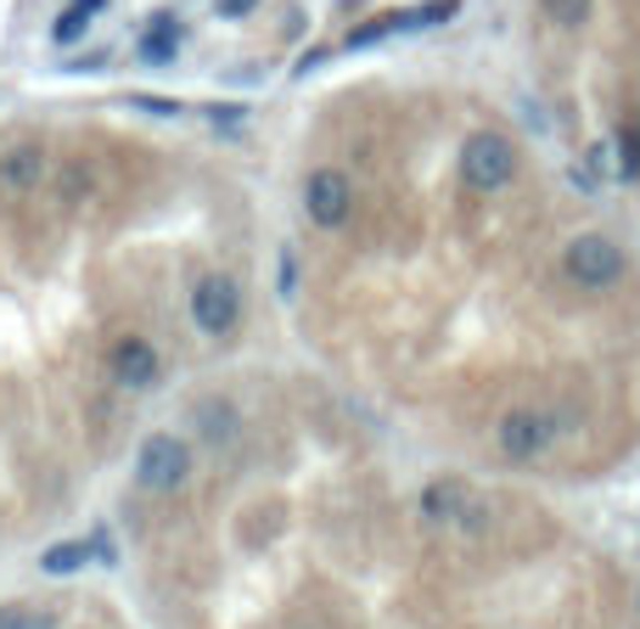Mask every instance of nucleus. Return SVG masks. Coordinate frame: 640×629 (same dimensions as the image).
I'll return each mask as SVG.
<instances>
[{
    "label": "nucleus",
    "instance_id": "f03ea898",
    "mask_svg": "<svg viewBox=\"0 0 640 629\" xmlns=\"http://www.w3.org/2000/svg\"><path fill=\"white\" fill-rule=\"evenodd\" d=\"M623 270H629V253H623V242L607 236V231H585V236H573V242L562 247V276H568L579 293H607V287H618Z\"/></svg>",
    "mask_w": 640,
    "mask_h": 629
},
{
    "label": "nucleus",
    "instance_id": "f8f14e48",
    "mask_svg": "<svg viewBox=\"0 0 640 629\" xmlns=\"http://www.w3.org/2000/svg\"><path fill=\"white\" fill-rule=\"evenodd\" d=\"M84 562H90L84 539H62V546H51V551L40 557V568H45V574H79Z\"/></svg>",
    "mask_w": 640,
    "mask_h": 629
},
{
    "label": "nucleus",
    "instance_id": "1a4fd4ad",
    "mask_svg": "<svg viewBox=\"0 0 640 629\" xmlns=\"http://www.w3.org/2000/svg\"><path fill=\"white\" fill-rule=\"evenodd\" d=\"M40 180H45V152L34 141H23V146H12L7 158H0V186L7 192H34Z\"/></svg>",
    "mask_w": 640,
    "mask_h": 629
},
{
    "label": "nucleus",
    "instance_id": "7ed1b4c3",
    "mask_svg": "<svg viewBox=\"0 0 640 629\" xmlns=\"http://www.w3.org/2000/svg\"><path fill=\"white\" fill-rule=\"evenodd\" d=\"M461 180L473 192H506L517 180V146L500 130H478L461 141Z\"/></svg>",
    "mask_w": 640,
    "mask_h": 629
},
{
    "label": "nucleus",
    "instance_id": "6e6552de",
    "mask_svg": "<svg viewBox=\"0 0 640 629\" xmlns=\"http://www.w3.org/2000/svg\"><path fill=\"white\" fill-rule=\"evenodd\" d=\"M113 377L124 388H152L158 383V348L146 337H119L113 343Z\"/></svg>",
    "mask_w": 640,
    "mask_h": 629
},
{
    "label": "nucleus",
    "instance_id": "20e7f679",
    "mask_svg": "<svg viewBox=\"0 0 640 629\" xmlns=\"http://www.w3.org/2000/svg\"><path fill=\"white\" fill-rule=\"evenodd\" d=\"M135 478H141L146 489H158V495H174L180 484L192 478V449L180 444L174 433L141 438V449H135Z\"/></svg>",
    "mask_w": 640,
    "mask_h": 629
},
{
    "label": "nucleus",
    "instance_id": "ddd939ff",
    "mask_svg": "<svg viewBox=\"0 0 640 629\" xmlns=\"http://www.w3.org/2000/svg\"><path fill=\"white\" fill-rule=\"evenodd\" d=\"M545 18H551L557 29H585L590 12H596V0H539Z\"/></svg>",
    "mask_w": 640,
    "mask_h": 629
},
{
    "label": "nucleus",
    "instance_id": "4468645a",
    "mask_svg": "<svg viewBox=\"0 0 640 629\" xmlns=\"http://www.w3.org/2000/svg\"><path fill=\"white\" fill-rule=\"evenodd\" d=\"M197 422H203V433H209L214 444H231V438H236V410L220 405V399H209V405L197 410Z\"/></svg>",
    "mask_w": 640,
    "mask_h": 629
},
{
    "label": "nucleus",
    "instance_id": "6ab92c4d",
    "mask_svg": "<svg viewBox=\"0 0 640 629\" xmlns=\"http://www.w3.org/2000/svg\"><path fill=\"white\" fill-rule=\"evenodd\" d=\"M253 7H258V0H214V12H220V18H247Z\"/></svg>",
    "mask_w": 640,
    "mask_h": 629
},
{
    "label": "nucleus",
    "instance_id": "aec40b11",
    "mask_svg": "<svg viewBox=\"0 0 640 629\" xmlns=\"http://www.w3.org/2000/svg\"><path fill=\"white\" fill-rule=\"evenodd\" d=\"M293 276H298V270H293V253H287V258H282V293H293V287H298Z\"/></svg>",
    "mask_w": 640,
    "mask_h": 629
},
{
    "label": "nucleus",
    "instance_id": "9d476101",
    "mask_svg": "<svg viewBox=\"0 0 640 629\" xmlns=\"http://www.w3.org/2000/svg\"><path fill=\"white\" fill-rule=\"evenodd\" d=\"M135 57H141V62H152V68H169V62L180 57V23H174L169 12H158V18L146 23V34H141Z\"/></svg>",
    "mask_w": 640,
    "mask_h": 629
},
{
    "label": "nucleus",
    "instance_id": "2eb2a0df",
    "mask_svg": "<svg viewBox=\"0 0 640 629\" xmlns=\"http://www.w3.org/2000/svg\"><path fill=\"white\" fill-rule=\"evenodd\" d=\"M90 23H96V12H84V7H79V0H73V7H68V12L57 18V29H51V40H57V45H73V40H79V34L90 29Z\"/></svg>",
    "mask_w": 640,
    "mask_h": 629
},
{
    "label": "nucleus",
    "instance_id": "0eeeda50",
    "mask_svg": "<svg viewBox=\"0 0 640 629\" xmlns=\"http://www.w3.org/2000/svg\"><path fill=\"white\" fill-rule=\"evenodd\" d=\"M421 517L427 523H455V528H484V506L461 478H438L421 489Z\"/></svg>",
    "mask_w": 640,
    "mask_h": 629
},
{
    "label": "nucleus",
    "instance_id": "9b49d317",
    "mask_svg": "<svg viewBox=\"0 0 640 629\" xmlns=\"http://www.w3.org/2000/svg\"><path fill=\"white\" fill-rule=\"evenodd\" d=\"M461 12V0H421V7H405V12H388L394 18V34H416V29H438Z\"/></svg>",
    "mask_w": 640,
    "mask_h": 629
},
{
    "label": "nucleus",
    "instance_id": "f3484780",
    "mask_svg": "<svg viewBox=\"0 0 640 629\" xmlns=\"http://www.w3.org/2000/svg\"><path fill=\"white\" fill-rule=\"evenodd\" d=\"M618 152H623V180H640V124H629L623 130V141H618Z\"/></svg>",
    "mask_w": 640,
    "mask_h": 629
},
{
    "label": "nucleus",
    "instance_id": "a211bd4d",
    "mask_svg": "<svg viewBox=\"0 0 640 629\" xmlns=\"http://www.w3.org/2000/svg\"><path fill=\"white\" fill-rule=\"evenodd\" d=\"M141 113H158V119H174L180 113V102H169V97H130Z\"/></svg>",
    "mask_w": 640,
    "mask_h": 629
},
{
    "label": "nucleus",
    "instance_id": "423d86ee",
    "mask_svg": "<svg viewBox=\"0 0 640 629\" xmlns=\"http://www.w3.org/2000/svg\"><path fill=\"white\" fill-rule=\"evenodd\" d=\"M354 209V186H348V174L343 169H315L304 180V214L321 225V231H337Z\"/></svg>",
    "mask_w": 640,
    "mask_h": 629
},
{
    "label": "nucleus",
    "instance_id": "39448f33",
    "mask_svg": "<svg viewBox=\"0 0 640 629\" xmlns=\"http://www.w3.org/2000/svg\"><path fill=\"white\" fill-rule=\"evenodd\" d=\"M192 321H197V332L225 337V332L242 321V287H236L231 276H203V282L192 287Z\"/></svg>",
    "mask_w": 640,
    "mask_h": 629
},
{
    "label": "nucleus",
    "instance_id": "dca6fc26",
    "mask_svg": "<svg viewBox=\"0 0 640 629\" xmlns=\"http://www.w3.org/2000/svg\"><path fill=\"white\" fill-rule=\"evenodd\" d=\"M0 629H57L45 612H29V607H0Z\"/></svg>",
    "mask_w": 640,
    "mask_h": 629
},
{
    "label": "nucleus",
    "instance_id": "f257e3e1",
    "mask_svg": "<svg viewBox=\"0 0 640 629\" xmlns=\"http://www.w3.org/2000/svg\"><path fill=\"white\" fill-rule=\"evenodd\" d=\"M568 438V416H557V410H539V405H517V410H506L500 416V427H495V444H500V456L506 461H517V467H539L551 449Z\"/></svg>",
    "mask_w": 640,
    "mask_h": 629
}]
</instances>
